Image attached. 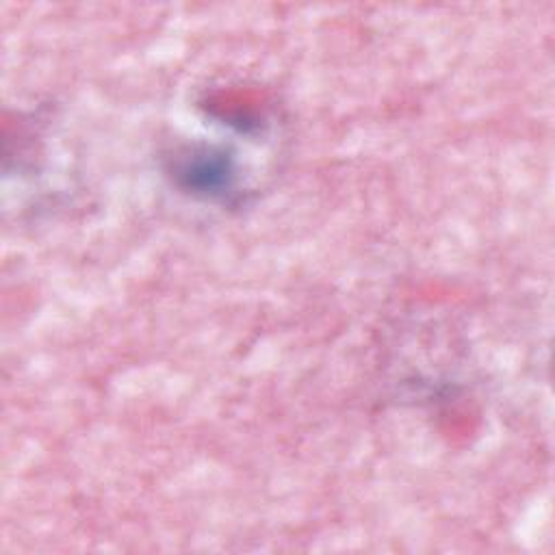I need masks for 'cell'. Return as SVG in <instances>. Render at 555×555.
Wrapping results in <instances>:
<instances>
[{
	"instance_id": "cell-1",
	"label": "cell",
	"mask_w": 555,
	"mask_h": 555,
	"mask_svg": "<svg viewBox=\"0 0 555 555\" xmlns=\"http://www.w3.org/2000/svg\"><path fill=\"white\" fill-rule=\"evenodd\" d=\"M173 173L182 189L210 199H228L238 180L234 158L215 147L182 152L173 160Z\"/></svg>"
}]
</instances>
